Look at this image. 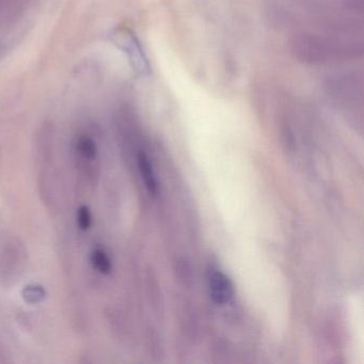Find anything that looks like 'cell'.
Returning a JSON list of instances; mask_svg holds the SVG:
<instances>
[{"mask_svg": "<svg viewBox=\"0 0 364 364\" xmlns=\"http://www.w3.org/2000/svg\"><path fill=\"white\" fill-rule=\"evenodd\" d=\"M110 38H112L114 46H118L127 55V58L131 61L133 69L140 75H146L150 68H149L148 60H146L144 50H142L135 35L127 29H117L112 33Z\"/></svg>", "mask_w": 364, "mask_h": 364, "instance_id": "2", "label": "cell"}, {"mask_svg": "<svg viewBox=\"0 0 364 364\" xmlns=\"http://www.w3.org/2000/svg\"><path fill=\"white\" fill-rule=\"evenodd\" d=\"M137 164L146 189H148L151 195L156 196L157 191H159V184H157L156 176H155L152 164L149 161L148 156L144 153H138Z\"/></svg>", "mask_w": 364, "mask_h": 364, "instance_id": "4", "label": "cell"}, {"mask_svg": "<svg viewBox=\"0 0 364 364\" xmlns=\"http://www.w3.org/2000/svg\"><path fill=\"white\" fill-rule=\"evenodd\" d=\"M77 225L80 230L87 231L90 229L92 225V215L88 206H80L77 210Z\"/></svg>", "mask_w": 364, "mask_h": 364, "instance_id": "9", "label": "cell"}, {"mask_svg": "<svg viewBox=\"0 0 364 364\" xmlns=\"http://www.w3.org/2000/svg\"><path fill=\"white\" fill-rule=\"evenodd\" d=\"M75 150L78 157L85 161H93L97 157V146L90 136L80 135L76 140Z\"/></svg>", "mask_w": 364, "mask_h": 364, "instance_id": "6", "label": "cell"}, {"mask_svg": "<svg viewBox=\"0 0 364 364\" xmlns=\"http://www.w3.org/2000/svg\"><path fill=\"white\" fill-rule=\"evenodd\" d=\"M270 18L299 60L340 65L363 53V0H266Z\"/></svg>", "mask_w": 364, "mask_h": 364, "instance_id": "1", "label": "cell"}, {"mask_svg": "<svg viewBox=\"0 0 364 364\" xmlns=\"http://www.w3.org/2000/svg\"><path fill=\"white\" fill-rule=\"evenodd\" d=\"M18 242L9 244V246L6 248L5 252H4L3 259H1V264H3L4 267L3 270L6 274H9L10 272V277L16 274V268H20L22 248H21V246H18Z\"/></svg>", "mask_w": 364, "mask_h": 364, "instance_id": "5", "label": "cell"}, {"mask_svg": "<svg viewBox=\"0 0 364 364\" xmlns=\"http://www.w3.org/2000/svg\"><path fill=\"white\" fill-rule=\"evenodd\" d=\"M91 262L95 269L99 270L101 274H109L112 270V264L109 257L103 249H95L91 253Z\"/></svg>", "mask_w": 364, "mask_h": 364, "instance_id": "7", "label": "cell"}, {"mask_svg": "<svg viewBox=\"0 0 364 364\" xmlns=\"http://www.w3.org/2000/svg\"><path fill=\"white\" fill-rule=\"evenodd\" d=\"M210 291L216 304H227L233 297V284L223 272H215L210 277Z\"/></svg>", "mask_w": 364, "mask_h": 364, "instance_id": "3", "label": "cell"}, {"mask_svg": "<svg viewBox=\"0 0 364 364\" xmlns=\"http://www.w3.org/2000/svg\"><path fill=\"white\" fill-rule=\"evenodd\" d=\"M46 291L41 285H28L23 291V298L29 304H39L46 298Z\"/></svg>", "mask_w": 364, "mask_h": 364, "instance_id": "8", "label": "cell"}]
</instances>
